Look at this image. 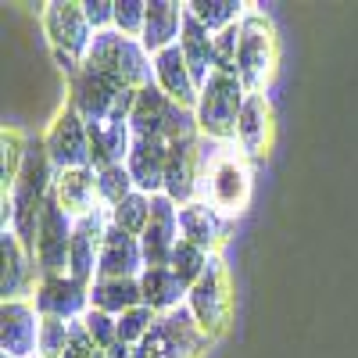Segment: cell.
<instances>
[{
  "mask_svg": "<svg viewBox=\"0 0 358 358\" xmlns=\"http://www.w3.org/2000/svg\"><path fill=\"white\" fill-rule=\"evenodd\" d=\"M255 194L251 158L236 143L201 140V201H208L226 219L248 212Z\"/></svg>",
  "mask_w": 358,
  "mask_h": 358,
  "instance_id": "1",
  "label": "cell"
},
{
  "mask_svg": "<svg viewBox=\"0 0 358 358\" xmlns=\"http://www.w3.org/2000/svg\"><path fill=\"white\" fill-rule=\"evenodd\" d=\"M40 312L33 301L0 305V351L4 358H36L40 348Z\"/></svg>",
  "mask_w": 358,
  "mask_h": 358,
  "instance_id": "12",
  "label": "cell"
},
{
  "mask_svg": "<svg viewBox=\"0 0 358 358\" xmlns=\"http://www.w3.org/2000/svg\"><path fill=\"white\" fill-rule=\"evenodd\" d=\"M251 4H241V0H187V11L208 29V33H222V29L236 25L248 15Z\"/></svg>",
  "mask_w": 358,
  "mask_h": 358,
  "instance_id": "28",
  "label": "cell"
},
{
  "mask_svg": "<svg viewBox=\"0 0 358 358\" xmlns=\"http://www.w3.org/2000/svg\"><path fill=\"white\" fill-rule=\"evenodd\" d=\"M183 18H187V4H176V0H147V22L140 43L147 54H162L169 47L179 43V33H183Z\"/></svg>",
  "mask_w": 358,
  "mask_h": 358,
  "instance_id": "22",
  "label": "cell"
},
{
  "mask_svg": "<svg viewBox=\"0 0 358 358\" xmlns=\"http://www.w3.org/2000/svg\"><path fill=\"white\" fill-rule=\"evenodd\" d=\"M155 86L162 90L165 97H172L176 104H183L190 111L197 108L201 86H197V79H194V72L187 65L183 50H179V43L162 50V54H155Z\"/></svg>",
  "mask_w": 358,
  "mask_h": 358,
  "instance_id": "20",
  "label": "cell"
},
{
  "mask_svg": "<svg viewBox=\"0 0 358 358\" xmlns=\"http://www.w3.org/2000/svg\"><path fill=\"white\" fill-rule=\"evenodd\" d=\"M140 294H143V305L151 312L169 315V312L187 305L190 287L179 280L169 265H155V268H143V273H140Z\"/></svg>",
  "mask_w": 358,
  "mask_h": 358,
  "instance_id": "24",
  "label": "cell"
},
{
  "mask_svg": "<svg viewBox=\"0 0 358 358\" xmlns=\"http://www.w3.org/2000/svg\"><path fill=\"white\" fill-rule=\"evenodd\" d=\"M169 201L179 208L201 197V136H187L169 143V165H165V190Z\"/></svg>",
  "mask_w": 358,
  "mask_h": 358,
  "instance_id": "11",
  "label": "cell"
},
{
  "mask_svg": "<svg viewBox=\"0 0 358 358\" xmlns=\"http://www.w3.org/2000/svg\"><path fill=\"white\" fill-rule=\"evenodd\" d=\"M83 69L97 72L126 90H143L155 83V57L143 50L140 40L122 36L118 29H108V33L94 36V47H90Z\"/></svg>",
  "mask_w": 358,
  "mask_h": 358,
  "instance_id": "2",
  "label": "cell"
},
{
  "mask_svg": "<svg viewBox=\"0 0 358 358\" xmlns=\"http://www.w3.org/2000/svg\"><path fill=\"white\" fill-rule=\"evenodd\" d=\"M136 305H143L140 280H94L90 283V308H101L118 319Z\"/></svg>",
  "mask_w": 358,
  "mask_h": 358,
  "instance_id": "27",
  "label": "cell"
},
{
  "mask_svg": "<svg viewBox=\"0 0 358 358\" xmlns=\"http://www.w3.org/2000/svg\"><path fill=\"white\" fill-rule=\"evenodd\" d=\"M83 15L94 33H108L115 29V0H83Z\"/></svg>",
  "mask_w": 358,
  "mask_h": 358,
  "instance_id": "38",
  "label": "cell"
},
{
  "mask_svg": "<svg viewBox=\"0 0 358 358\" xmlns=\"http://www.w3.org/2000/svg\"><path fill=\"white\" fill-rule=\"evenodd\" d=\"M72 229H76V219L50 194V201L43 208V219H40V229H36V248H33V262H36L40 280H47V276H69Z\"/></svg>",
  "mask_w": 358,
  "mask_h": 358,
  "instance_id": "8",
  "label": "cell"
},
{
  "mask_svg": "<svg viewBox=\"0 0 358 358\" xmlns=\"http://www.w3.org/2000/svg\"><path fill=\"white\" fill-rule=\"evenodd\" d=\"M187 308L212 341H219L229 330V322H233V280H229V265L222 262V255H212L208 273L190 287Z\"/></svg>",
  "mask_w": 358,
  "mask_h": 358,
  "instance_id": "7",
  "label": "cell"
},
{
  "mask_svg": "<svg viewBox=\"0 0 358 358\" xmlns=\"http://www.w3.org/2000/svg\"><path fill=\"white\" fill-rule=\"evenodd\" d=\"M155 322H158V312H151L147 305L129 308L126 315H118V344H126V348H140L147 337H151Z\"/></svg>",
  "mask_w": 358,
  "mask_h": 358,
  "instance_id": "33",
  "label": "cell"
},
{
  "mask_svg": "<svg viewBox=\"0 0 358 358\" xmlns=\"http://www.w3.org/2000/svg\"><path fill=\"white\" fill-rule=\"evenodd\" d=\"M147 22V0H115V29L122 36L140 40Z\"/></svg>",
  "mask_w": 358,
  "mask_h": 358,
  "instance_id": "36",
  "label": "cell"
},
{
  "mask_svg": "<svg viewBox=\"0 0 358 358\" xmlns=\"http://www.w3.org/2000/svg\"><path fill=\"white\" fill-rule=\"evenodd\" d=\"M90 133V165L94 172L126 165L133 151V126L129 122H108V126H86Z\"/></svg>",
  "mask_w": 358,
  "mask_h": 358,
  "instance_id": "25",
  "label": "cell"
},
{
  "mask_svg": "<svg viewBox=\"0 0 358 358\" xmlns=\"http://www.w3.org/2000/svg\"><path fill=\"white\" fill-rule=\"evenodd\" d=\"M133 176L126 165H111V169H101L97 172V201L104 212H111V208H118L129 194H133Z\"/></svg>",
  "mask_w": 358,
  "mask_h": 358,
  "instance_id": "32",
  "label": "cell"
},
{
  "mask_svg": "<svg viewBox=\"0 0 358 358\" xmlns=\"http://www.w3.org/2000/svg\"><path fill=\"white\" fill-rule=\"evenodd\" d=\"M143 268L147 265H143L140 241L108 222L104 244H101V262H97V280H140Z\"/></svg>",
  "mask_w": 358,
  "mask_h": 358,
  "instance_id": "19",
  "label": "cell"
},
{
  "mask_svg": "<svg viewBox=\"0 0 358 358\" xmlns=\"http://www.w3.org/2000/svg\"><path fill=\"white\" fill-rule=\"evenodd\" d=\"M136 90H126L97 72L83 69L79 76L69 79V108L79 111L86 126H108V122H129L133 115Z\"/></svg>",
  "mask_w": 358,
  "mask_h": 358,
  "instance_id": "5",
  "label": "cell"
},
{
  "mask_svg": "<svg viewBox=\"0 0 358 358\" xmlns=\"http://www.w3.org/2000/svg\"><path fill=\"white\" fill-rule=\"evenodd\" d=\"M165 165H169V143L151 140V136H133V151L126 158V169L140 194L155 197L165 190Z\"/></svg>",
  "mask_w": 358,
  "mask_h": 358,
  "instance_id": "21",
  "label": "cell"
},
{
  "mask_svg": "<svg viewBox=\"0 0 358 358\" xmlns=\"http://www.w3.org/2000/svg\"><path fill=\"white\" fill-rule=\"evenodd\" d=\"M236 54H241V22L215 33V72L236 76Z\"/></svg>",
  "mask_w": 358,
  "mask_h": 358,
  "instance_id": "37",
  "label": "cell"
},
{
  "mask_svg": "<svg viewBox=\"0 0 358 358\" xmlns=\"http://www.w3.org/2000/svg\"><path fill=\"white\" fill-rule=\"evenodd\" d=\"M179 50H183L197 86H204L208 79L215 76V33H208L190 11L183 18V33H179Z\"/></svg>",
  "mask_w": 358,
  "mask_h": 358,
  "instance_id": "26",
  "label": "cell"
},
{
  "mask_svg": "<svg viewBox=\"0 0 358 358\" xmlns=\"http://www.w3.org/2000/svg\"><path fill=\"white\" fill-rule=\"evenodd\" d=\"M43 143H47V155H50L57 172L94 169L90 165V133H86V122L79 118L76 108H69V104L57 108L54 122L43 133Z\"/></svg>",
  "mask_w": 358,
  "mask_h": 358,
  "instance_id": "10",
  "label": "cell"
},
{
  "mask_svg": "<svg viewBox=\"0 0 358 358\" xmlns=\"http://www.w3.org/2000/svg\"><path fill=\"white\" fill-rule=\"evenodd\" d=\"M33 305L40 312V319H65L76 322L90 312V287L72 280V276H47L36 283Z\"/></svg>",
  "mask_w": 358,
  "mask_h": 358,
  "instance_id": "14",
  "label": "cell"
},
{
  "mask_svg": "<svg viewBox=\"0 0 358 358\" xmlns=\"http://www.w3.org/2000/svg\"><path fill=\"white\" fill-rule=\"evenodd\" d=\"M229 222L222 212H215L208 201H190L179 208V236L190 244H197L201 251L208 255H219V248L226 244V233H229Z\"/></svg>",
  "mask_w": 358,
  "mask_h": 358,
  "instance_id": "18",
  "label": "cell"
},
{
  "mask_svg": "<svg viewBox=\"0 0 358 358\" xmlns=\"http://www.w3.org/2000/svg\"><path fill=\"white\" fill-rule=\"evenodd\" d=\"M276 143V111L268 94H248L241 118H236V147L255 162L265 158Z\"/></svg>",
  "mask_w": 358,
  "mask_h": 358,
  "instance_id": "13",
  "label": "cell"
},
{
  "mask_svg": "<svg viewBox=\"0 0 358 358\" xmlns=\"http://www.w3.org/2000/svg\"><path fill=\"white\" fill-rule=\"evenodd\" d=\"M108 233V212L97 208L94 215L76 219L72 229V248H69V276L79 283H94L97 280V262H101V244Z\"/></svg>",
  "mask_w": 358,
  "mask_h": 358,
  "instance_id": "16",
  "label": "cell"
},
{
  "mask_svg": "<svg viewBox=\"0 0 358 358\" xmlns=\"http://www.w3.org/2000/svg\"><path fill=\"white\" fill-rule=\"evenodd\" d=\"M94 358H111V355H108V351H97V355H94Z\"/></svg>",
  "mask_w": 358,
  "mask_h": 358,
  "instance_id": "40",
  "label": "cell"
},
{
  "mask_svg": "<svg viewBox=\"0 0 358 358\" xmlns=\"http://www.w3.org/2000/svg\"><path fill=\"white\" fill-rule=\"evenodd\" d=\"M129 126H133V136H151V140H162V143H176V140L197 136L194 111L183 108V104H176L172 97H165L155 83L136 90Z\"/></svg>",
  "mask_w": 358,
  "mask_h": 358,
  "instance_id": "6",
  "label": "cell"
},
{
  "mask_svg": "<svg viewBox=\"0 0 358 358\" xmlns=\"http://www.w3.org/2000/svg\"><path fill=\"white\" fill-rule=\"evenodd\" d=\"M176 244H179V204L169 201L165 194H155V197H151V222H147V229H143V236H140L143 265H147V268L169 265Z\"/></svg>",
  "mask_w": 358,
  "mask_h": 358,
  "instance_id": "15",
  "label": "cell"
},
{
  "mask_svg": "<svg viewBox=\"0 0 358 358\" xmlns=\"http://www.w3.org/2000/svg\"><path fill=\"white\" fill-rule=\"evenodd\" d=\"M54 201L62 204L72 219L94 215L101 208V201H97V172L94 169L57 172V179H54Z\"/></svg>",
  "mask_w": 358,
  "mask_h": 358,
  "instance_id": "23",
  "label": "cell"
},
{
  "mask_svg": "<svg viewBox=\"0 0 358 358\" xmlns=\"http://www.w3.org/2000/svg\"><path fill=\"white\" fill-rule=\"evenodd\" d=\"M108 222L111 226H118L122 233H129V236H143V229H147V222H151V194H140V190H133L118 208H111L108 212Z\"/></svg>",
  "mask_w": 358,
  "mask_h": 358,
  "instance_id": "30",
  "label": "cell"
},
{
  "mask_svg": "<svg viewBox=\"0 0 358 358\" xmlns=\"http://www.w3.org/2000/svg\"><path fill=\"white\" fill-rule=\"evenodd\" d=\"M25 151H29V136L15 126H4V133H0V194H11Z\"/></svg>",
  "mask_w": 358,
  "mask_h": 358,
  "instance_id": "29",
  "label": "cell"
},
{
  "mask_svg": "<svg viewBox=\"0 0 358 358\" xmlns=\"http://www.w3.org/2000/svg\"><path fill=\"white\" fill-rule=\"evenodd\" d=\"M79 322H83V330L90 334V341H94L97 351H115L118 348V319L115 315H108L101 308H90Z\"/></svg>",
  "mask_w": 358,
  "mask_h": 358,
  "instance_id": "34",
  "label": "cell"
},
{
  "mask_svg": "<svg viewBox=\"0 0 358 358\" xmlns=\"http://www.w3.org/2000/svg\"><path fill=\"white\" fill-rule=\"evenodd\" d=\"M248 101V90L236 76L215 72L201 86V97L194 108L197 118V136L212 143H236V118Z\"/></svg>",
  "mask_w": 358,
  "mask_h": 358,
  "instance_id": "4",
  "label": "cell"
},
{
  "mask_svg": "<svg viewBox=\"0 0 358 358\" xmlns=\"http://www.w3.org/2000/svg\"><path fill=\"white\" fill-rule=\"evenodd\" d=\"M0 251H4V276H0V297L4 301H33L40 273H36V262L22 248V241L4 229L0 233Z\"/></svg>",
  "mask_w": 358,
  "mask_h": 358,
  "instance_id": "17",
  "label": "cell"
},
{
  "mask_svg": "<svg viewBox=\"0 0 358 358\" xmlns=\"http://www.w3.org/2000/svg\"><path fill=\"white\" fill-rule=\"evenodd\" d=\"M43 33H47L50 54H65V57H76V62H86L97 36L83 15V4H76V0H50L43 8Z\"/></svg>",
  "mask_w": 358,
  "mask_h": 358,
  "instance_id": "9",
  "label": "cell"
},
{
  "mask_svg": "<svg viewBox=\"0 0 358 358\" xmlns=\"http://www.w3.org/2000/svg\"><path fill=\"white\" fill-rule=\"evenodd\" d=\"M208 262H212V255L179 236V244H176V251H172V258H169V268H172V273L183 280L187 287H194V283L208 273Z\"/></svg>",
  "mask_w": 358,
  "mask_h": 358,
  "instance_id": "31",
  "label": "cell"
},
{
  "mask_svg": "<svg viewBox=\"0 0 358 358\" xmlns=\"http://www.w3.org/2000/svg\"><path fill=\"white\" fill-rule=\"evenodd\" d=\"M69 341H72V322H65V319H43L40 322V348H36V355L40 358H62Z\"/></svg>",
  "mask_w": 358,
  "mask_h": 358,
  "instance_id": "35",
  "label": "cell"
},
{
  "mask_svg": "<svg viewBox=\"0 0 358 358\" xmlns=\"http://www.w3.org/2000/svg\"><path fill=\"white\" fill-rule=\"evenodd\" d=\"M280 69V36L276 25L255 4L241 18V54H236V79L248 94H265Z\"/></svg>",
  "mask_w": 358,
  "mask_h": 358,
  "instance_id": "3",
  "label": "cell"
},
{
  "mask_svg": "<svg viewBox=\"0 0 358 358\" xmlns=\"http://www.w3.org/2000/svg\"><path fill=\"white\" fill-rule=\"evenodd\" d=\"M94 355H97L94 341H90V334L83 330V322L76 319V322H72V341H69V348H65L62 358H94Z\"/></svg>",
  "mask_w": 358,
  "mask_h": 358,
  "instance_id": "39",
  "label": "cell"
}]
</instances>
